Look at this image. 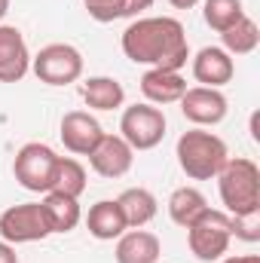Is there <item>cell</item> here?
<instances>
[{"instance_id":"1","label":"cell","mask_w":260,"mask_h":263,"mask_svg":"<svg viewBox=\"0 0 260 263\" xmlns=\"http://www.w3.org/2000/svg\"><path fill=\"white\" fill-rule=\"evenodd\" d=\"M123 52L135 65L181 70L190 59V43L178 18L147 15V18H135L123 31Z\"/></svg>"},{"instance_id":"2","label":"cell","mask_w":260,"mask_h":263,"mask_svg":"<svg viewBox=\"0 0 260 263\" xmlns=\"http://www.w3.org/2000/svg\"><path fill=\"white\" fill-rule=\"evenodd\" d=\"M175 156H178L181 172L187 178H193V181H211V178H217V172L230 159L224 138L214 135V132H205V129L184 132L178 138Z\"/></svg>"},{"instance_id":"3","label":"cell","mask_w":260,"mask_h":263,"mask_svg":"<svg viewBox=\"0 0 260 263\" xmlns=\"http://www.w3.org/2000/svg\"><path fill=\"white\" fill-rule=\"evenodd\" d=\"M217 190L220 202L227 208V214L239 217V214H257L260 211V168L245 159H227L224 168L217 172Z\"/></svg>"},{"instance_id":"4","label":"cell","mask_w":260,"mask_h":263,"mask_svg":"<svg viewBox=\"0 0 260 263\" xmlns=\"http://www.w3.org/2000/svg\"><path fill=\"white\" fill-rule=\"evenodd\" d=\"M233 242V220L227 211L208 208L193 227H187V245L193 251L196 260L202 263H214L227 254Z\"/></svg>"},{"instance_id":"5","label":"cell","mask_w":260,"mask_h":263,"mask_svg":"<svg viewBox=\"0 0 260 263\" xmlns=\"http://www.w3.org/2000/svg\"><path fill=\"white\" fill-rule=\"evenodd\" d=\"M55 168H59V153L49 144H40V141L25 144L12 159L15 181L31 193H49L52 181H55Z\"/></svg>"},{"instance_id":"6","label":"cell","mask_w":260,"mask_h":263,"mask_svg":"<svg viewBox=\"0 0 260 263\" xmlns=\"http://www.w3.org/2000/svg\"><path fill=\"white\" fill-rule=\"evenodd\" d=\"M31 70L46 86H70L83 77V52L70 43H49L31 59Z\"/></svg>"},{"instance_id":"7","label":"cell","mask_w":260,"mask_h":263,"mask_svg":"<svg viewBox=\"0 0 260 263\" xmlns=\"http://www.w3.org/2000/svg\"><path fill=\"white\" fill-rule=\"evenodd\" d=\"M165 114L153 104H132L120 117V138L132 150H153L165 138Z\"/></svg>"},{"instance_id":"8","label":"cell","mask_w":260,"mask_h":263,"mask_svg":"<svg viewBox=\"0 0 260 263\" xmlns=\"http://www.w3.org/2000/svg\"><path fill=\"white\" fill-rule=\"evenodd\" d=\"M49 233L52 230H49V220H46L40 202H22V205H12L0 214V239L9 245L43 242Z\"/></svg>"},{"instance_id":"9","label":"cell","mask_w":260,"mask_h":263,"mask_svg":"<svg viewBox=\"0 0 260 263\" xmlns=\"http://www.w3.org/2000/svg\"><path fill=\"white\" fill-rule=\"evenodd\" d=\"M181 114L193 123V126H217L227 120L230 101L220 89H208V86H187V92L181 95Z\"/></svg>"},{"instance_id":"10","label":"cell","mask_w":260,"mask_h":263,"mask_svg":"<svg viewBox=\"0 0 260 263\" xmlns=\"http://www.w3.org/2000/svg\"><path fill=\"white\" fill-rule=\"evenodd\" d=\"M59 135H62L65 150L77 153V156H89L95 150V144L104 138V129L89 110H70V114L62 117Z\"/></svg>"},{"instance_id":"11","label":"cell","mask_w":260,"mask_h":263,"mask_svg":"<svg viewBox=\"0 0 260 263\" xmlns=\"http://www.w3.org/2000/svg\"><path fill=\"white\" fill-rule=\"evenodd\" d=\"M132 162H135V150H132L120 135H107V132H104V138L95 144V150L89 153L92 172L101 175V178H110V181H114V178H123L132 168Z\"/></svg>"},{"instance_id":"12","label":"cell","mask_w":260,"mask_h":263,"mask_svg":"<svg viewBox=\"0 0 260 263\" xmlns=\"http://www.w3.org/2000/svg\"><path fill=\"white\" fill-rule=\"evenodd\" d=\"M31 70V52L18 28L0 25V83H18Z\"/></svg>"},{"instance_id":"13","label":"cell","mask_w":260,"mask_h":263,"mask_svg":"<svg viewBox=\"0 0 260 263\" xmlns=\"http://www.w3.org/2000/svg\"><path fill=\"white\" fill-rule=\"evenodd\" d=\"M193 77L208 89H220L236 77V62L220 46H202L193 59Z\"/></svg>"},{"instance_id":"14","label":"cell","mask_w":260,"mask_h":263,"mask_svg":"<svg viewBox=\"0 0 260 263\" xmlns=\"http://www.w3.org/2000/svg\"><path fill=\"white\" fill-rule=\"evenodd\" d=\"M141 92L147 98V104H175L181 101V95L187 92V80L181 77V70H159L150 67L141 77Z\"/></svg>"},{"instance_id":"15","label":"cell","mask_w":260,"mask_h":263,"mask_svg":"<svg viewBox=\"0 0 260 263\" xmlns=\"http://www.w3.org/2000/svg\"><path fill=\"white\" fill-rule=\"evenodd\" d=\"M86 227H89V233H92L98 242H114V239H120V236L129 230V223H126V217H123L117 199H101V202H95V205L89 208V214H86Z\"/></svg>"},{"instance_id":"16","label":"cell","mask_w":260,"mask_h":263,"mask_svg":"<svg viewBox=\"0 0 260 263\" xmlns=\"http://www.w3.org/2000/svg\"><path fill=\"white\" fill-rule=\"evenodd\" d=\"M162 254V245L147 230H129L117 239V263H156Z\"/></svg>"},{"instance_id":"17","label":"cell","mask_w":260,"mask_h":263,"mask_svg":"<svg viewBox=\"0 0 260 263\" xmlns=\"http://www.w3.org/2000/svg\"><path fill=\"white\" fill-rule=\"evenodd\" d=\"M80 95H83L86 107H92V110H117L126 101V89L114 77H89L80 86Z\"/></svg>"},{"instance_id":"18","label":"cell","mask_w":260,"mask_h":263,"mask_svg":"<svg viewBox=\"0 0 260 263\" xmlns=\"http://www.w3.org/2000/svg\"><path fill=\"white\" fill-rule=\"evenodd\" d=\"M117 202H120V211H123L129 230H141V227H147V223L156 217V211H159L156 196H153L150 190H144V187H129V190H123Z\"/></svg>"},{"instance_id":"19","label":"cell","mask_w":260,"mask_h":263,"mask_svg":"<svg viewBox=\"0 0 260 263\" xmlns=\"http://www.w3.org/2000/svg\"><path fill=\"white\" fill-rule=\"evenodd\" d=\"M43 214H46V220H49V230L52 233H70L77 223H80V217H83V211H80V202L73 196H65V193H55V190H49L46 196H43Z\"/></svg>"},{"instance_id":"20","label":"cell","mask_w":260,"mask_h":263,"mask_svg":"<svg viewBox=\"0 0 260 263\" xmlns=\"http://www.w3.org/2000/svg\"><path fill=\"white\" fill-rule=\"evenodd\" d=\"M208 211V202L205 196L196 190V187H178L172 196H169V217L178 223V227H193L196 220Z\"/></svg>"},{"instance_id":"21","label":"cell","mask_w":260,"mask_h":263,"mask_svg":"<svg viewBox=\"0 0 260 263\" xmlns=\"http://www.w3.org/2000/svg\"><path fill=\"white\" fill-rule=\"evenodd\" d=\"M220 40H224L220 49H227L230 55H251L260 46V28H257L254 18L242 15L236 25H230V28L220 34Z\"/></svg>"},{"instance_id":"22","label":"cell","mask_w":260,"mask_h":263,"mask_svg":"<svg viewBox=\"0 0 260 263\" xmlns=\"http://www.w3.org/2000/svg\"><path fill=\"white\" fill-rule=\"evenodd\" d=\"M242 15H245L242 0H202V18L217 34H224L230 25H236Z\"/></svg>"},{"instance_id":"23","label":"cell","mask_w":260,"mask_h":263,"mask_svg":"<svg viewBox=\"0 0 260 263\" xmlns=\"http://www.w3.org/2000/svg\"><path fill=\"white\" fill-rule=\"evenodd\" d=\"M52 190L55 193H65V196L80 199L86 190V168L70 159V156H59V168H55V181H52Z\"/></svg>"},{"instance_id":"24","label":"cell","mask_w":260,"mask_h":263,"mask_svg":"<svg viewBox=\"0 0 260 263\" xmlns=\"http://www.w3.org/2000/svg\"><path fill=\"white\" fill-rule=\"evenodd\" d=\"M83 3H86V12L101 25L123 18V9H126V0H83Z\"/></svg>"},{"instance_id":"25","label":"cell","mask_w":260,"mask_h":263,"mask_svg":"<svg viewBox=\"0 0 260 263\" xmlns=\"http://www.w3.org/2000/svg\"><path fill=\"white\" fill-rule=\"evenodd\" d=\"M230 220H233L236 239H242V242H257L260 239V211L257 214H239V217L230 214Z\"/></svg>"},{"instance_id":"26","label":"cell","mask_w":260,"mask_h":263,"mask_svg":"<svg viewBox=\"0 0 260 263\" xmlns=\"http://www.w3.org/2000/svg\"><path fill=\"white\" fill-rule=\"evenodd\" d=\"M153 6V0H126V9H123V18H129V15H141L144 9H150Z\"/></svg>"},{"instance_id":"27","label":"cell","mask_w":260,"mask_h":263,"mask_svg":"<svg viewBox=\"0 0 260 263\" xmlns=\"http://www.w3.org/2000/svg\"><path fill=\"white\" fill-rule=\"evenodd\" d=\"M0 263H18L15 248H12L9 242H3V239H0Z\"/></svg>"},{"instance_id":"28","label":"cell","mask_w":260,"mask_h":263,"mask_svg":"<svg viewBox=\"0 0 260 263\" xmlns=\"http://www.w3.org/2000/svg\"><path fill=\"white\" fill-rule=\"evenodd\" d=\"M220 263H260V254H239V257H224Z\"/></svg>"},{"instance_id":"29","label":"cell","mask_w":260,"mask_h":263,"mask_svg":"<svg viewBox=\"0 0 260 263\" xmlns=\"http://www.w3.org/2000/svg\"><path fill=\"white\" fill-rule=\"evenodd\" d=\"M169 3H172L175 9H193V6L199 3V0H169Z\"/></svg>"},{"instance_id":"30","label":"cell","mask_w":260,"mask_h":263,"mask_svg":"<svg viewBox=\"0 0 260 263\" xmlns=\"http://www.w3.org/2000/svg\"><path fill=\"white\" fill-rule=\"evenodd\" d=\"M6 12H9V0H0V22L6 18Z\"/></svg>"}]
</instances>
